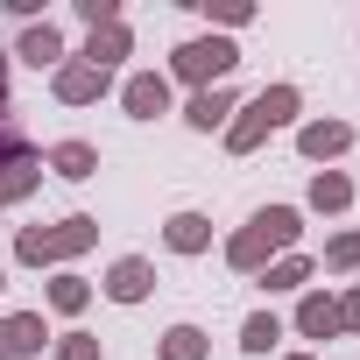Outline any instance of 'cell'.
Returning a JSON list of instances; mask_svg holds the SVG:
<instances>
[{
  "label": "cell",
  "instance_id": "1",
  "mask_svg": "<svg viewBox=\"0 0 360 360\" xmlns=\"http://www.w3.org/2000/svg\"><path fill=\"white\" fill-rule=\"evenodd\" d=\"M297 233H304V212H297V205H262V212L226 240V262H233L240 276H262L276 248H297Z\"/></svg>",
  "mask_w": 360,
  "mask_h": 360
},
{
  "label": "cell",
  "instance_id": "2",
  "mask_svg": "<svg viewBox=\"0 0 360 360\" xmlns=\"http://www.w3.org/2000/svg\"><path fill=\"white\" fill-rule=\"evenodd\" d=\"M297 106H304L297 85H262V92L240 106V120H226V148H233V155H255L283 120H297Z\"/></svg>",
  "mask_w": 360,
  "mask_h": 360
},
{
  "label": "cell",
  "instance_id": "3",
  "mask_svg": "<svg viewBox=\"0 0 360 360\" xmlns=\"http://www.w3.org/2000/svg\"><path fill=\"white\" fill-rule=\"evenodd\" d=\"M92 240H99V219L71 212L64 226H22V233H15V262H29V269H50V262H71V255H85Z\"/></svg>",
  "mask_w": 360,
  "mask_h": 360
},
{
  "label": "cell",
  "instance_id": "4",
  "mask_svg": "<svg viewBox=\"0 0 360 360\" xmlns=\"http://www.w3.org/2000/svg\"><path fill=\"white\" fill-rule=\"evenodd\" d=\"M233 64H240V50H233L226 36H198V43H176V57H169V71H162V78H184L191 92H212Z\"/></svg>",
  "mask_w": 360,
  "mask_h": 360
},
{
  "label": "cell",
  "instance_id": "5",
  "mask_svg": "<svg viewBox=\"0 0 360 360\" xmlns=\"http://www.w3.org/2000/svg\"><path fill=\"white\" fill-rule=\"evenodd\" d=\"M120 106H127L134 120H162V113H169V78H162V71H134V78L120 85Z\"/></svg>",
  "mask_w": 360,
  "mask_h": 360
},
{
  "label": "cell",
  "instance_id": "6",
  "mask_svg": "<svg viewBox=\"0 0 360 360\" xmlns=\"http://www.w3.org/2000/svg\"><path fill=\"white\" fill-rule=\"evenodd\" d=\"M106 85H113V71H92L85 57L78 64H57V99L64 106H92V99H106Z\"/></svg>",
  "mask_w": 360,
  "mask_h": 360
},
{
  "label": "cell",
  "instance_id": "7",
  "mask_svg": "<svg viewBox=\"0 0 360 360\" xmlns=\"http://www.w3.org/2000/svg\"><path fill=\"white\" fill-rule=\"evenodd\" d=\"M43 311H15V318H0V360H29L43 353Z\"/></svg>",
  "mask_w": 360,
  "mask_h": 360
},
{
  "label": "cell",
  "instance_id": "8",
  "mask_svg": "<svg viewBox=\"0 0 360 360\" xmlns=\"http://www.w3.org/2000/svg\"><path fill=\"white\" fill-rule=\"evenodd\" d=\"M297 148H304L311 162H332V155L353 148V127H346V120H311V127H297Z\"/></svg>",
  "mask_w": 360,
  "mask_h": 360
},
{
  "label": "cell",
  "instance_id": "9",
  "mask_svg": "<svg viewBox=\"0 0 360 360\" xmlns=\"http://www.w3.org/2000/svg\"><path fill=\"white\" fill-rule=\"evenodd\" d=\"M148 290H155V269H148L141 255H127V262L106 269V297H113V304H141Z\"/></svg>",
  "mask_w": 360,
  "mask_h": 360
},
{
  "label": "cell",
  "instance_id": "10",
  "mask_svg": "<svg viewBox=\"0 0 360 360\" xmlns=\"http://www.w3.org/2000/svg\"><path fill=\"white\" fill-rule=\"evenodd\" d=\"M15 57H29L36 71H57V64H64V36H57V22H29Z\"/></svg>",
  "mask_w": 360,
  "mask_h": 360
},
{
  "label": "cell",
  "instance_id": "11",
  "mask_svg": "<svg viewBox=\"0 0 360 360\" xmlns=\"http://www.w3.org/2000/svg\"><path fill=\"white\" fill-rule=\"evenodd\" d=\"M162 240H169V255H205V248H212V219H205V212H176V219L162 226Z\"/></svg>",
  "mask_w": 360,
  "mask_h": 360
},
{
  "label": "cell",
  "instance_id": "12",
  "mask_svg": "<svg viewBox=\"0 0 360 360\" xmlns=\"http://www.w3.org/2000/svg\"><path fill=\"white\" fill-rule=\"evenodd\" d=\"M127 50H134L127 22H113V29H92V36H85V64H92V71H113V64H120Z\"/></svg>",
  "mask_w": 360,
  "mask_h": 360
},
{
  "label": "cell",
  "instance_id": "13",
  "mask_svg": "<svg viewBox=\"0 0 360 360\" xmlns=\"http://www.w3.org/2000/svg\"><path fill=\"white\" fill-rule=\"evenodd\" d=\"M50 169L71 176V184H85V176H99V148H92V141H57V148H50Z\"/></svg>",
  "mask_w": 360,
  "mask_h": 360
},
{
  "label": "cell",
  "instance_id": "14",
  "mask_svg": "<svg viewBox=\"0 0 360 360\" xmlns=\"http://www.w3.org/2000/svg\"><path fill=\"white\" fill-rule=\"evenodd\" d=\"M297 332H304V339H332V332H339V304H332L325 290H311V297L297 304Z\"/></svg>",
  "mask_w": 360,
  "mask_h": 360
},
{
  "label": "cell",
  "instance_id": "15",
  "mask_svg": "<svg viewBox=\"0 0 360 360\" xmlns=\"http://www.w3.org/2000/svg\"><path fill=\"white\" fill-rule=\"evenodd\" d=\"M226 113H233V92H226V85L191 92V106H184V120H191V127H205V134H212V127H226Z\"/></svg>",
  "mask_w": 360,
  "mask_h": 360
},
{
  "label": "cell",
  "instance_id": "16",
  "mask_svg": "<svg viewBox=\"0 0 360 360\" xmlns=\"http://www.w3.org/2000/svg\"><path fill=\"white\" fill-rule=\"evenodd\" d=\"M346 205H353V184L339 169H318L311 176V212H346Z\"/></svg>",
  "mask_w": 360,
  "mask_h": 360
},
{
  "label": "cell",
  "instance_id": "17",
  "mask_svg": "<svg viewBox=\"0 0 360 360\" xmlns=\"http://www.w3.org/2000/svg\"><path fill=\"white\" fill-rule=\"evenodd\" d=\"M304 283H311V262L304 255H283V262L262 269V290H304Z\"/></svg>",
  "mask_w": 360,
  "mask_h": 360
},
{
  "label": "cell",
  "instance_id": "18",
  "mask_svg": "<svg viewBox=\"0 0 360 360\" xmlns=\"http://www.w3.org/2000/svg\"><path fill=\"white\" fill-rule=\"evenodd\" d=\"M85 304H92V283H85V276H57V283H50V311H64V318H78Z\"/></svg>",
  "mask_w": 360,
  "mask_h": 360
},
{
  "label": "cell",
  "instance_id": "19",
  "mask_svg": "<svg viewBox=\"0 0 360 360\" xmlns=\"http://www.w3.org/2000/svg\"><path fill=\"white\" fill-rule=\"evenodd\" d=\"M162 360H205V332L198 325H169L162 332Z\"/></svg>",
  "mask_w": 360,
  "mask_h": 360
},
{
  "label": "cell",
  "instance_id": "20",
  "mask_svg": "<svg viewBox=\"0 0 360 360\" xmlns=\"http://www.w3.org/2000/svg\"><path fill=\"white\" fill-rule=\"evenodd\" d=\"M276 339H283V318H276V311H255V318L240 325V346H248V353H269Z\"/></svg>",
  "mask_w": 360,
  "mask_h": 360
},
{
  "label": "cell",
  "instance_id": "21",
  "mask_svg": "<svg viewBox=\"0 0 360 360\" xmlns=\"http://www.w3.org/2000/svg\"><path fill=\"white\" fill-rule=\"evenodd\" d=\"M325 269H339V276L360 269V233H332V240H325Z\"/></svg>",
  "mask_w": 360,
  "mask_h": 360
},
{
  "label": "cell",
  "instance_id": "22",
  "mask_svg": "<svg viewBox=\"0 0 360 360\" xmlns=\"http://www.w3.org/2000/svg\"><path fill=\"white\" fill-rule=\"evenodd\" d=\"M78 22L85 29H113L120 22V0H78Z\"/></svg>",
  "mask_w": 360,
  "mask_h": 360
},
{
  "label": "cell",
  "instance_id": "23",
  "mask_svg": "<svg viewBox=\"0 0 360 360\" xmlns=\"http://www.w3.org/2000/svg\"><path fill=\"white\" fill-rule=\"evenodd\" d=\"M57 360H99V339L92 332H64L57 339Z\"/></svg>",
  "mask_w": 360,
  "mask_h": 360
},
{
  "label": "cell",
  "instance_id": "24",
  "mask_svg": "<svg viewBox=\"0 0 360 360\" xmlns=\"http://www.w3.org/2000/svg\"><path fill=\"white\" fill-rule=\"evenodd\" d=\"M205 15H212L219 29H248V22H255V8H240V0H226V8H212V0H205Z\"/></svg>",
  "mask_w": 360,
  "mask_h": 360
},
{
  "label": "cell",
  "instance_id": "25",
  "mask_svg": "<svg viewBox=\"0 0 360 360\" xmlns=\"http://www.w3.org/2000/svg\"><path fill=\"white\" fill-rule=\"evenodd\" d=\"M339 332H360V290H353V297H339Z\"/></svg>",
  "mask_w": 360,
  "mask_h": 360
},
{
  "label": "cell",
  "instance_id": "26",
  "mask_svg": "<svg viewBox=\"0 0 360 360\" xmlns=\"http://www.w3.org/2000/svg\"><path fill=\"white\" fill-rule=\"evenodd\" d=\"M0 106H8V50H0Z\"/></svg>",
  "mask_w": 360,
  "mask_h": 360
},
{
  "label": "cell",
  "instance_id": "27",
  "mask_svg": "<svg viewBox=\"0 0 360 360\" xmlns=\"http://www.w3.org/2000/svg\"><path fill=\"white\" fill-rule=\"evenodd\" d=\"M0 290H8V269H0Z\"/></svg>",
  "mask_w": 360,
  "mask_h": 360
},
{
  "label": "cell",
  "instance_id": "28",
  "mask_svg": "<svg viewBox=\"0 0 360 360\" xmlns=\"http://www.w3.org/2000/svg\"><path fill=\"white\" fill-rule=\"evenodd\" d=\"M290 360H311V353H290Z\"/></svg>",
  "mask_w": 360,
  "mask_h": 360
}]
</instances>
